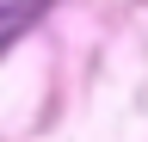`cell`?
<instances>
[{
  "instance_id": "1",
  "label": "cell",
  "mask_w": 148,
  "mask_h": 142,
  "mask_svg": "<svg viewBox=\"0 0 148 142\" xmlns=\"http://www.w3.org/2000/svg\"><path fill=\"white\" fill-rule=\"evenodd\" d=\"M49 6H56V0H0V56H6V49L25 37V31L43 19Z\"/></svg>"
}]
</instances>
